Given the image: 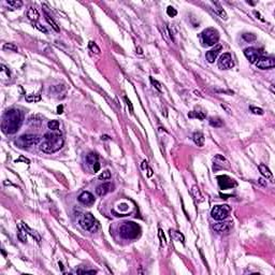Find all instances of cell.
Wrapping results in <instances>:
<instances>
[{"mask_svg":"<svg viewBox=\"0 0 275 275\" xmlns=\"http://www.w3.org/2000/svg\"><path fill=\"white\" fill-rule=\"evenodd\" d=\"M23 123V116L18 110H10L3 115L1 127L3 132L13 134L19 129Z\"/></svg>","mask_w":275,"mask_h":275,"instance_id":"obj_1","label":"cell"},{"mask_svg":"<svg viewBox=\"0 0 275 275\" xmlns=\"http://www.w3.org/2000/svg\"><path fill=\"white\" fill-rule=\"evenodd\" d=\"M64 145V139L62 134L47 132L44 134V141L41 144L40 149L46 154H53L60 149Z\"/></svg>","mask_w":275,"mask_h":275,"instance_id":"obj_2","label":"cell"},{"mask_svg":"<svg viewBox=\"0 0 275 275\" xmlns=\"http://www.w3.org/2000/svg\"><path fill=\"white\" fill-rule=\"evenodd\" d=\"M141 233V228L138 224L134 221L124 222L119 228V234L122 237L126 240H134L137 239Z\"/></svg>","mask_w":275,"mask_h":275,"instance_id":"obj_3","label":"cell"},{"mask_svg":"<svg viewBox=\"0 0 275 275\" xmlns=\"http://www.w3.org/2000/svg\"><path fill=\"white\" fill-rule=\"evenodd\" d=\"M78 224L84 230L89 232H96L99 228V222L90 213H85L78 218Z\"/></svg>","mask_w":275,"mask_h":275,"instance_id":"obj_4","label":"cell"},{"mask_svg":"<svg viewBox=\"0 0 275 275\" xmlns=\"http://www.w3.org/2000/svg\"><path fill=\"white\" fill-rule=\"evenodd\" d=\"M201 42L205 46H213L218 43L219 40V32L215 28H206L201 32Z\"/></svg>","mask_w":275,"mask_h":275,"instance_id":"obj_5","label":"cell"},{"mask_svg":"<svg viewBox=\"0 0 275 275\" xmlns=\"http://www.w3.org/2000/svg\"><path fill=\"white\" fill-rule=\"evenodd\" d=\"M231 209L229 205H216L212 209L211 215L215 220H224L228 217Z\"/></svg>","mask_w":275,"mask_h":275,"instance_id":"obj_6","label":"cell"},{"mask_svg":"<svg viewBox=\"0 0 275 275\" xmlns=\"http://www.w3.org/2000/svg\"><path fill=\"white\" fill-rule=\"evenodd\" d=\"M40 142V137L37 136V134H25V136H22L19 138V140L16 142L18 143L22 147H28V146L31 145H36Z\"/></svg>","mask_w":275,"mask_h":275,"instance_id":"obj_7","label":"cell"},{"mask_svg":"<svg viewBox=\"0 0 275 275\" xmlns=\"http://www.w3.org/2000/svg\"><path fill=\"white\" fill-rule=\"evenodd\" d=\"M244 55L249 60L250 64H256L261 57H262V52L255 47H248L244 50Z\"/></svg>","mask_w":275,"mask_h":275,"instance_id":"obj_8","label":"cell"},{"mask_svg":"<svg viewBox=\"0 0 275 275\" xmlns=\"http://www.w3.org/2000/svg\"><path fill=\"white\" fill-rule=\"evenodd\" d=\"M234 66L232 60V56H231L230 53H225L222 54L221 56L218 59V68L221 70H228L231 69Z\"/></svg>","mask_w":275,"mask_h":275,"instance_id":"obj_9","label":"cell"},{"mask_svg":"<svg viewBox=\"0 0 275 275\" xmlns=\"http://www.w3.org/2000/svg\"><path fill=\"white\" fill-rule=\"evenodd\" d=\"M232 228H233L232 221H220L213 226V229L217 233H219V234H227V233L230 232Z\"/></svg>","mask_w":275,"mask_h":275,"instance_id":"obj_10","label":"cell"},{"mask_svg":"<svg viewBox=\"0 0 275 275\" xmlns=\"http://www.w3.org/2000/svg\"><path fill=\"white\" fill-rule=\"evenodd\" d=\"M255 65L257 68L261 70L272 69L275 67V60L272 57H261Z\"/></svg>","mask_w":275,"mask_h":275,"instance_id":"obj_11","label":"cell"},{"mask_svg":"<svg viewBox=\"0 0 275 275\" xmlns=\"http://www.w3.org/2000/svg\"><path fill=\"white\" fill-rule=\"evenodd\" d=\"M218 180V184H219V187L221 189H228V188H232V187L237 186V183L230 178L227 175H220L217 177Z\"/></svg>","mask_w":275,"mask_h":275,"instance_id":"obj_12","label":"cell"},{"mask_svg":"<svg viewBox=\"0 0 275 275\" xmlns=\"http://www.w3.org/2000/svg\"><path fill=\"white\" fill-rule=\"evenodd\" d=\"M78 202H80V203L84 204V205H86V206H90L95 203V197H94L90 193H88V191H84V193H82L80 196H78Z\"/></svg>","mask_w":275,"mask_h":275,"instance_id":"obj_13","label":"cell"},{"mask_svg":"<svg viewBox=\"0 0 275 275\" xmlns=\"http://www.w3.org/2000/svg\"><path fill=\"white\" fill-rule=\"evenodd\" d=\"M221 49H222L221 45H220V44H216V46L214 47L213 50H211V51L207 52L206 55H205V58H206V60L209 62V64H213V62H215L216 58H217L218 55H219V53H220V51H221Z\"/></svg>","mask_w":275,"mask_h":275,"instance_id":"obj_14","label":"cell"},{"mask_svg":"<svg viewBox=\"0 0 275 275\" xmlns=\"http://www.w3.org/2000/svg\"><path fill=\"white\" fill-rule=\"evenodd\" d=\"M113 188H114V186H113L112 183H103V184L99 185V186L97 187L96 193H97V195L100 196V197H103V196H106V193L112 191Z\"/></svg>","mask_w":275,"mask_h":275,"instance_id":"obj_15","label":"cell"},{"mask_svg":"<svg viewBox=\"0 0 275 275\" xmlns=\"http://www.w3.org/2000/svg\"><path fill=\"white\" fill-rule=\"evenodd\" d=\"M229 162L226 160L225 157H222L221 155H216L214 158V170L221 169V168H228Z\"/></svg>","mask_w":275,"mask_h":275,"instance_id":"obj_16","label":"cell"},{"mask_svg":"<svg viewBox=\"0 0 275 275\" xmlns=\"http://www.w3.org/2000/svg\"><path fill=\"white\" fill-rule=\"evenodd\" d=\"M259 171L261 172V174H262L263 176H265L267 180H270L272 183L274 182V177H273V174H272L271 170L269 169V168L267 167L265 165H263V163H260L259 165Z\"/></svg>","mask_w":275,"mask_h":275,"instance_id":"obj_17","label":"cell"},{"mask_svg":"<svg viewBox=\"0 0 275 275\" xmlns=\"http://www.w3.org/2000/svg\"><path fill=\"white\" fill-rule=\"evenodd\" d=\"M213 4H214V6H215V8L213 9L214 12H215L217 15H219L220 18L225 19V21H226V19H228V15H227L226 11H225L224 9H222L221 6H220V4L218 3V2H213Z\"/></svg>","mask_w":275,"mask_h":275,"instance_id":"obj_18","label":"cell"},{"mask_svg":"<svg viewBox=\"0 0 275 275\" xmlns=\"http://www.w3.org/2000/svg\"><path fill=\"white\" fill-rule=\"evenodd\" d=\"M193 142H195L196 145L200 146V147H202V146L204 145V141H205L202 132H195L193 136Z\"/></svg>","mask_w":275,"mask_h":275,"instance_id":"obj_19","label":"cell"},{"mask_svg":"<svg viewBox=\"0 0 275 275\" xmlns=\"http://www.w3.org/2000/svg\"><path fill=\"white\" fill-rule=\"evenodd\" d=\"M17 237H18V240L21 242H23V243H25L26 241H27V231H26V229L24 228V226L22 225H19L18 227V233H17Z\"/></svg>","mask_w":275,"mask_h":275,"instance_id":"obj_20","label":"cell"},{"mask_svg":"<svg viewBox=\"0 0 275 275\" xmlns=\"http://www.w3.org/2000/svg\"><path fill=\"white\" fill-rule=\"evenodd\" d=\"M27 16L30 21L32 22H37L39 19V12L37 9L34 8H30L29 10L27 11Z\"/></svg>","mask_w":275,"mask_h":275,"instance_id":"obj_21","label":"cell"},{"mask_svg":"<svg viewBox=\"0 0 275 275\" xmlns=\"http://www.w3.org/2000/svg\"><path fill=\"white\" fill-rule=\"evenodd\" d=\"M22 225H23V226H24V228L26 229V231H27V233H29V234L31 235V237H34V239L36 240V241L38 242V243H40V241H41V237H40V235H39L38 233H37V231H34V230H32V229H30L29 227H28L27 225H25V224H24V222H22Z\"/></svg>","mask_w":275,"mask_h":275,"instance_id":"obj_22","label":"cell"},{"mask_svg":"<svg viewBox=\"0 0 275 275\" xmlns=\"http://www.w3.org/2000/svg\"><path fill=\"white\" fill-rule=\"evenodd\" d=\"M191 193H193V196L195 197V199L197 200V201H199V202L203 201V197H202L201 191H200V189L198 186H193V188H191Z\"/></svg>","mask_w":275,"mask_h":275,"instance_id":"obj_23","label":"cell"},{"mask_svg":"<svg viewBox=\"0 0 275 275\" xmlns=\"http://www.w3.org/2000/svg\"><path fill=\"white\" fill-rule=\"evenodd\" d=\"M45 18H46V21H47V23L50 24V25L52 26V28H53L54 30H55V31H59V27H58V24L56 23L55 22V19L53 18V17H51L50 16L49 14H47L46 12H45Z\"/></svg>","mask_w":275,"mask_h":275,"instance_id":"obj_24","label":"cell"},{"mask_svg":"<svg viewBox=\"0 0 275 275\" xmlns=\"http://www.w3.org/2000/svg\"><path fill=\"white\" fill-rule=\"evenodd\" d=\"M209 125L213 126V127L219 128L224 125V122H222L219 117H211V118H209Z\"/></svg>","mask_w":275,"mask_h":275,"instance_id":"obj_25","label":"cell"},{"mask_svg":"<svg viewBox=\"0 0 275 275\" xmlns=\"http://www.w3.org/2000/svg\"><path fill=\"white\" fill-rule=\"evenodd\" d=\"M98 159H99V157H98V155L96 154V153H89L86 157V161L90 165H93L94 163L98 162Z\"/></svg>","mask_w":275,"mask_h":275,"instance_id":"obj_26","label":"cell"},{"mask_svg":"<svg viewBox=\"0 0 275 275\" xmlns=\"http://www.w3.org/2000/svg\"><path fill=\"white\" fill-rule=\"evenodd\" d=\"M188 117H190V118H193V117H196V118L198 119H204L206 117V114L205 112H197V111H193V112H190L188 114Z\"/></svg>","mask_w":275,"mask_h":275,"instance_id":"obj_27","label":"cell"},{"mask_svg":"<svg viewBox=\"0 0 275 275\" xmlns=\"http://www.w3.org/2000/svg\"><path fill=\"white\" fill-rule=\"evenodd\" d=\"M171 237H172V239L175 240V241L182 242V243H184V242H185L184 235L181 234V233L177 232V231H171Z\"/></svg>","mask_w":275,"mask_h":275,"instance_id":"obj_28","label":"cell"},{"mask_svg":"<svg viewBox=\"0 0 275 275\" xmlns=\"http://www.w3.org/2000/svg\"><path fill=\"white\" fill-rule=\"evenodd\" d=\"M242 38H243L244 41H246V42H253V41H256L257 37L256 34H244L243 36H242Z\"/></svg>","mask_w":275,"mask_h":275,"instance_id":"obj_29","label":"cell"},{"mask_svg":"<svg viewBox=\"0 0 275 275\" xmlns=\"http://www.w3.org/2000/svg\"><path fill=\"white\" fill-rule=\"evenodd\" d=\"M6 2H8L9 6H13V8H15V9H18L23 6V2H22L21 0H8Z\"/></svg>","mask_w":275,"mask_h":275,"instance_id":"obj_30","label":"cell"},{"mask_svg":"<svg viewBox=\"0 0 275 275\" xmlns=\"http://www.w3.org/2000/svg\"><path fill=\"white\" fill-rule=\"evenodd\" d=\"M41 100V96L40 95H28L26 97V101L28 102H38Z\"/></svg>","mask_w":275,"mask_h":275,"instance_id":"obj_31","label":"cell"},{"mask_svg":"<svg viewBox=\"0 0 275 275\" xmlns=\"http://www.w3.org/2000/svg\"><path fill=\"white\" fill-rule=\"evenodd\" d=\"M47 127L51 130H58L59 129V122L58 121H51L47 124Z\"/></svg>","mask_w":275,"mask_h":275,"instance_id":"obj_32","label":"cell"},{"mask_svg":"<svg viewBox=\"0 0 275 275\" xmlns=\"http://www.w3.org/2000/svg\"><path fill=\"white\" fill-rule=\"evenodd\" d=\"M98 178H99V180H101V181L110 180V178H111V172L109 171V170H106V171H103L99 176H98Z\"/></svg>","mask_w":275,"mask_h":275,"instance_id":"obj_33","label":"cell"},{"mask_svg":"<svg viewBox=\"0 0 275 275\" xmlns=\"http://www.w3.org/2000/svg\"><path fill=\"white\" fill-rule=\"evenodd\" d=\"M149 80H150V83H152L153 86H154L155 88L157 89V90L160 91V93H161V91H162V89H161V85H160V83H159L157 80H155L154 78H152V76H150V78H149Z\"/></svg>","mask_w":275,"mask_h":275,"instance_id":"obj_34","label":"cell"},{"mask_svg":"<svg viewBox=\"0 0 275 275\" xmlns=\"http://www.w3.org/2000/svg\"><path fill=\"white\" fill-rule=\"evenodd\" d=\"M249 110H250V112L254 113V114H256V115H263V113H265L262 109L257 108V106H249Z\"/></svg>","mask_w":275,"mask_h":275,"instance_id":"obj_35","label":"cell"},{"mask_svg":"<svg viewBox=\"0 0 275 275\" xmlns=\"http://www.w3.org/2000/svg\"><path fill=\"white\" fill-rule=\"evenodd\" d=\"M167 14L169 15L170 17H174V16H176V14H177V11H176L173 6H168Z\"/></svg>","mask_w":275,"mask_h":275,"instance_id":"obj_36","label":"cell"},{"mask_svg":"<svg viewBox=\"0 0 275 275\" xmlns=\"http://www.w3.org/2000/svg\"><path fill=\"white\" fill-rule=\"evenodd\" d=\"M4 75H6V78H10V71L6 69V67L4 65H1V76L4 78Z\"/></svg>","mask_w":275,"mask_h":275,"instance_id":"obj_37","label":"cell"},{"mask_svg":"<svg viewBox=\"0 0 275 275\" xmlns=\"http://www.w3.org/2000/svg\"><path fill=\"white\" fill-rule=\"evenodd\" d=\"M3 50H9V51H13V52H17V47L15 46L12 43H6V44L3 45Z\"/></svg>","mask_w":275,"mask_h":275,"instance_id":"obj_38","label":"cell"},{"mask_svg":"<svg viewBox=\"0 0 275 275\" xmlns=\"http://www.w3.org/2000/svg\"><path fill=\"white\" fill-rule=\"evenodd\" d=\"M89 49H90L94 53H97V54L100 53V49L98 47V45L94 42H89Z\"/></svg>","mask_w":275,"mask_h":275,"instance_id":"obj_39","label":"cell"},{"mask_svg":"<svg viewBox=\"0 0 275 275\" xmlns=\"http://www.w3.org/2000/svg\"><path fill=\"white\" fill-rule=\"evenodd\" d=\"M158 235H159V239H160V242H161V247H163V246L165 245V234H163L161 229H159Z\"/></svg>","mask_w":275,"mask_h":275,"instance_id":"obj_40","label":"cell"},{"mask_svg":"<svg viewBox=\"0 0 275 275\" xmlns=\"http://www.w3.org/2000/svg\"><path fill=\"white\" fill-rule=\"evenodd\" d=\"M125 101H126V103H127V106H128V108H129L130 113H131V114H134V106H132L131 101H130V100L128 99L127 97H125Z\"/></svg>","mask_w":275,"mask_h":275,"instance_id":"obj_41","label":"cell"},{"mask_svg":"<svg viewBox=\"0 0 275 275\" xmlns=\"http://www.w3.org/2000/svg\"><path fill=\"white\" fill-rule=\"evenodd\" d=\"M34 27H36L37 29H39V30H40V31L44 32V34H46V32H47V30L45 29V28L43 27V26H41L40 24H36V25H34Z\"/></svg>","mask_w":275,"mask_h":275,"instance_id":"obj_42","label":"cell"},{"mask_svg":"<svg viewBox=\"0 0 275 275\" xmlns=\"http://www.w3.org/2000/svg\"><path fill=\"white\" fill-rule=\"evenodd\" d=\"M93 170H94V172H98L100 170V163L99 162H96V163H94L93 165Z\"/></svg>","mask_w":275,"mask_h":275,"instance_id":"obj_43","label":"cell"},{"mask_svg":"<svg viewBox=\"0 0 275 275\" xmlns=\"http://www.w3.org/2000/svg\"><path fill=\"white\" fill-rule=\"evenodd\" d=\"M221 108H222V109H225V110H226V111H227V113H229V114H230V113H231V110H230V108H228V106H226V104H225V103H221Z\"/></svg>","mask_w":275,"mask_h":275,"instance_id":"obj_44","label":"cell"},{"mask_svg":"<svg viewBox=\"0 0 275 275\" xmlns=\"http://www.w3.org/2000/svg\"><path fill=\"white\" fill-rule=\"evenodd\" d=\"M62 112H64V106H57V113H58V114H62Z\"/></svg>","mask_w":275,"mask_h":275,"instance_id":"obj_45","label":"cell"},{"mask_svg":"<svg viewBox=\"0 0 275 275\" xmlns=\"http://www.w3.org/2000/svg\"><path fill=\"white\" fill-rule=\"evenodd\" d=\"M254 14H255V15H256V16H257V18H259V19H260V21L265 22V19H263V18H262V17H261V15H260V14H259V13H258V12H257V11H255V12H254Z\"/></svg>","mask_w":275,"mask_h":275,"instance_id":"obj_46","label":"cell"},{"mask_svg":"<svg viewBox=\"0 0 275 275\" xmlns=\"http://www.w3.org/2000/svg\"><path fill=\"white\" fill-rule=\"evenodd\" d=\"M258 183H259V184L262 185V186H267V183L265 182V180H263V178H259V180H258Z\"/></svg>","mask_w":275,"mask_h":275,"instance_id":"obj_47","label":"cell"},{"mask_svg":"<svg viewBox=\"0 0 275 275\" xmlns=\"http://www.w3.org/2000/svg\"><path fill=\"white\" fill-rule=\"evenodd\" d=\"M147 171H148L147 172V176H148V177H150V176L153 175V170L150 169V168H147Z\"/></svg>","mask_w":275,"mask_h":275,"instance_id":"obj_48","label":"cell"},{"mask_svg":"<svg viewBox=\"0 0 275 275\" xmlns=\"http://www.w3.org/2000/svg\"><path fill=\"white\" fill-rule=\"evenodd\" d=\"M146 168H148L147 162H146V161H143V165H142V169H146Z\"/></svg>","mask_w":275,"mask_h":275,"instance_id":"obj_49","label":"cell"}]
</instances>
